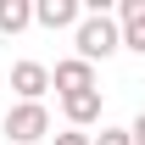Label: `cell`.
<instances>
[{"label":"cell","instance_id":"cell-6","mask_svg":"<svg viewBox=\"0 0 145 145\" xmlns=\"http://www.w3.org/2000/svg\"><path fill=\"white\" fill-rule=\"evenodd\" d=\"M61 117H67V128H84V134H89V123H101V89L61 95Z\"/></svg>","mask_w":145,"mask_h":145},{"label":"cell","instance_id":"cell-10","mask_svg":"<svg viewBox=\"0 0 145 145\" xmlns=\"http://www.w3.org/2000/svg\"><path fill=\"white\" fill-rule=\"evenodd\" d=\"M128 140H134V145H145V112L134 117V123H128Z\"/></svg>","mask_w":145,"mask_h":145},{"label":"cell","instance_id":"cell-5","mask_svg":"<svg viewBox=\"0 0 145 145\" xmlns=\"http://www.w3.org/2000/svg\"><path fill=\"white\" fill-rule=\"evenodd\" d=\"M11 89H17V101H45L50 67H45V61H17V67H11Z\"/></svg>","mask_w":145,"mask_h":145},{"label":"cell","instance_id":"cell-9","mask_svg":"<svg viewBox=\"0 0 145 145\" xmlns=\"http://www.w3.org/2000/svg\"><path fill=\"white\" fill-rule=\"evenodd\" d=\"M95 145H134V140H128V128H101Z\"/></svg>","mask_w":145,"mask_h":145},{"label":"cell","instance_id":"cell-4","mask_svg":"<svg viewBox=\"0 0 145 145\" xmlns=\"http://www.w3.org/2000/svg\"><path fill=\"white\" fill-rule=\"evenodd\" d=\"M50 89H56V95H84V89H95V67L78 61V56L56 61V67H50Z\"/></svg>","mask_w":145,"mask_h":145},{"label":"cell","instance_id":"cell-8","mask_svg":"<svg viewBox=\"0 0 145 145\" xmlns=\"http://www.w3.org/2000/svg\"><path fill=\"white\" fill-rule=\"evenodd\" d=\"M34 22V0H0V34H22Z\"/></svg>","mask_w":145,"mask_h":145},{"label":"cell","instance_id":"cell-7","mask_svg":"<svg viewBox=\"0 0 145 145\" xmlns=\"http://www.w3.org/2000/svg\"><path fill=\"white\" fill-rule=\"evenodd\" d=\"M117 28H123V50L145 56V0H123L117 6Z\"/></svg>","mask_w":145,"mask_h":145},{"label":"cell","instance_id":"cell-1","mask_svg":"<svg viewBox=\"0 0 145 145\" xmlns=\"http://www.w3.org/2000/svg\"><path fill=\"white\" fill-rule=\"evenodd\" d=\"M72 45H78V61H106V56L123 50V28H117V17H106V11H84V22L72 28Z\"/></svg>","mask_w":145,"mask_h":145},{"label":"cell","instance_id":"cell-2","mask_svg":"<svg viewBox=\"0 0 145 145\" xmlns=\"http://www.w3.org/2000/svg\"><path fill=\"white\" fill-rule=\"evenodd\" d=\"M0 128H6L11 145H39V140H50V106L45 101H17V106H6Z\"/></svg>","mask_w":145,"mask_h":145},{"label":"cell","instance_id":"cell-3","mask_svg":"<svg viewBox=\"0 0 145 145\" xmlns=\"http://www.w3.org/2000/svg\"><path fill=\"white\" fill-rule=\"evenodd\" d=\"M34 22L50 28V34L78 28V22H84V0H34Z\"/></svg>","mask_w":145,"mask_h":145}]
</instances>
